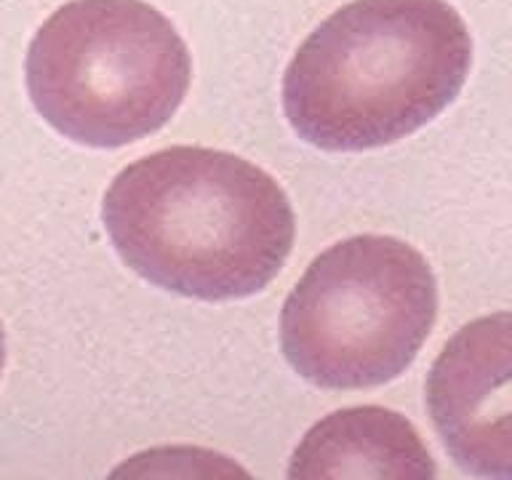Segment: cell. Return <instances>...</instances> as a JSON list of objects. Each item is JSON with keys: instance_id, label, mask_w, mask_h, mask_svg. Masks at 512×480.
Wrapping results in <instances>:
<instances>
[{"instance_id": "cell-1", "label": "cell", "mask_w": 512, "mask_h": 480, "mask_svg": "<svg viewBox=\"0 0 512 480\" xmlns=\"http://www.w3.org/2000/svg\"><path fill=\"white\" fill-rule=\"evenodd\" d=\"M102 219L136 275L203 302L259 294L296 235L280 184L211 147H168L126 166L104 192Z\"/></svg>"}, {"instance_id": "cell-2", "label": "cell", "mask_w": 512, "mask_h": 480, "mask_svg": "<svg viewBox=\"0 0 512 480\" xmlns=\"http://www.w3.org/2000/svg\"><path fill=\"white\" fill-rule=\"evenodd\" d=\"M470 67V30L446 0H352L296 48L283 110L318 150H374L438 118Z\"/></svg>"}, {"instance_id": "cell-4", "label": "cell", "mask_w": 512, "mask_h": 480, "mask_svg": "<svg viewBox=\"0 0 512 480\" xmlns=\"http://www.w3.org/2000/svg\"><path fill=\"white\" fill-rule=\"evenodd\" d=\"M438 318L430 264L406 240L355 235L304 270L280 312V350L307 382L368 390L392 382Z\"/></svg>"}, {"instance_id": "cell-6", "label": "cell", "mask_w": 512, "mask_h": 480, "mask_svg": "<svg viewBox=\"0 0 512 480\" xmlns=\"http://www.w3.org/2000/svg\"><path fill=\"white\" fill-rule=\"evenodd\" d=\"M288 478H435L427 446L406 416L382 406L342 408L296 446Z\"/></svg>"}, {"instance_id": "cell-5", "label": "cell", "mask_w": 512, "mask_h": 480, "mask_svg": "<svg viewBox=\"0 0 512 480\" xmlns=\"http://www.w3.org/2000/svg\"><path fill=\"white\" fill-rule=\"evenodd\" d=\"M424 392L448 456L470 475L512 480V310L459 328Z\"/></svg>"}, {"instance_id": "cell-7", "label": "cell", "mask_w": 512, "mask_h": 480, "mask_svg": "<svg viewBox=\"0 0 512 480\" xmlns=\"http://www.w3.org/2000/svg\"><path fill=\"white\" fill-rule=\"evenodd\" d=\"M6 366V334H3V323H0V374Z\"/></svg>"}, {"instance_id": "cell-3", "label": "cell", "mask_w": 512, "mask_h": 480, "mask_svg": "<svg viewBox=\"0 0 512 480\" xmlns=\"http://www.w3.org/2000/svg\"><path fill=\"white\" fill-rule=\"evenodd\" d=\"M24 72L48 126L112 150L174 118L192 59L174 24L144 0H70L40 24Z\"/></svg>"}]
</instances>
